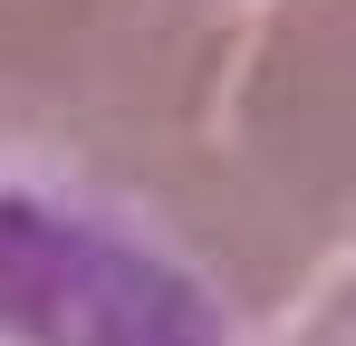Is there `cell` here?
Returning <instances> with one entry per match:
<instances>
[{
	"instance_id": "6da1fadb",
	"label": "cell",
	"mask_w": 356,
	"mask_h": 346,
	"mask_svg": "<svg viewBox=\"0 0 356 346\" xmlns=\"http://www.w3.org/2000/svg\"><path fill=\"white\" fill-rule=\"evenodd\" d=\"M0 337L19 346H222L212 308L145 250L0 192Z\"/></svg>"
}]
</instances>
